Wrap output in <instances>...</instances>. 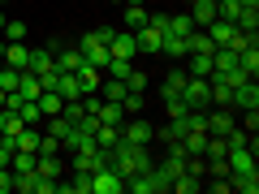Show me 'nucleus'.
Returning a JSON list of instances; mask_svg holds the SVG:
<instances>
[{"instance_id":"a211bd4d","label":"nucleus","mask_w":259,"mask_h":194,"mask_svg":"<svg viewBox=\"0 0 259 194\" xmlns=\"http://www.w3.org/2000/svg\"><path fill=\"white\" fill-rule=\"evenodd\" d=\"M95 117H100V125H121V121H125V108H121L117 100H100V112H95Z\"/></svg>"},{"instance_id":"2eb2a0df","label":"nucleus","mask_w":259,"mask_h":194,"mask_svg":"<svg viewBox=\"0 0 259 194\" xmlns=\"http://www.w3.org/2000/svg\"><path fill=\"white\" fill-rule=\"evenodd\" d=\"M186 74L190 78H212V52H190L186 56Z\"/></svg>"},{"instance_id":"e433bc0d","label":"nucleus","mask_w":259,"mask_h":194,"mask_svg":"<svg viewBox=\"0 0 259 194\" xmlns=\"http://www.w3.org/2000/svg\"><path fill=\"white\" fill-rule=\"evenodd\" d=\"M238 5L242 9H259V0H238Z\"/></svg>"},{"instance_id":"37998d69","label":"nucleus","mask_w":259,"mask_h":194,"mask_svg":"<svg viewBox=\"0 0 259 194\" xmlns=\"http://www.w3.org/2000/svg\"><path fill=\"white\" fill-rule=\"evenodd\" d=\"M0 138H5V134H0Z\"/></svg>"},{"instance_id":"f8f14e48","label":"nucleus","mask_w":259,"mask_h":194,"mask_svg":"<svg viewBox=\"0 0 259 194\" xmlns=\"http://www.w3.org/2000/svg\"><path fill=\"white\" fill-rule=\"evenodd\" d=\"M160 39H164V30H156V26H139L134 30V43H139V52H147V56L160 52Z\"/></svg>"},{"instance_id":"ea45409f","label":"nucleus","mask_w":259,"mask_h":194,"mask_svg":"<svg viewBox=\"0 0 259 194\" xmlns=\"http://www.w3.org/2000/svg\"><path fill=\"white\" fill-rule=\"evenodd\" d=\"M0 108H5V91H0Z\"/></svg>"},{"instance_id":"f704fd0d","label":"nucleus","mask_w":259,"mask_h":194,"mask_svg":"<svg viewBox=\"0 0 259 194\" xmlns=\"http://www.w3.org/2000/svg\"><path fill=\"white\" fill-rule=\"evenodd\" d=\"M242 129H246V134H255V129H259V108H250V112H246V121H242Z\"/></svg>"},{"instance_id":"4c0bfd02","label":"nucleus","mask_w":259,"mask_h":194,"mask_svg":"<svg viewBox=\"0 0 259 194\" xmlns=\"http://www.w3.org/2000/svg\"><path fill=\"white\" fill-rule=\"evenodd\" d=\"M5 22H9V18H5V13H0V30H5Z\"/></svg>"},{"instance_id":"bb28decb","label":"nucleus","mask_w":259,"mask_h":194,"mask_svg":"<svg viewBox=\"0 0 259 194\" xmlns=\"http://www.w3.org/2000/svg\"><path fill=\"white\" fill-rule=\"evenodd\" d=\"M35 173L39 177H61V160L48 156V151H35Z\"/></svg>"},{"instance_id":"393cba45","label":"nucleus","mask_w":259,"mask_h":194,"mask_svg":"<svg viewBox=\"0 0 259 194\" xmlns=\"http://www.w3.org/2000/svg\"><path fill=\"white\" fill-rule=\"evenodd\" d=\"M121 125H95V147H121Z\"/></svg>"},{"instance_id":"4be33fe9","label":"nucleus","mask_w":259,"mask_h":194,"mask_svg":"<svg viewBox=\"0 0 259 194\" xmlns=\"http://www.w3.org/2000/svg\"><path fill=\"white\" fill-rule=\"evenodd\" d=\"M39 138H44V129H39V125H26L18 138H13V151H39Z\"/></svg>"},{"instance_id":"9d476101","label":"nucleus","mask_w":259,"mask_h":194,"mask_svg":"<svg viewBox=\"0 0 259 194\" xmlns=\"http://www.w3.org/2000/svg\"><path fill=\"white\" fill-rule=\"evenodd\" d=\"M26 69H30V74H52V69H56V56H52V47H30V56H26Z\"/></svg>"},{"instance_id":"39448f33","label":"nucleus","mask_w":259,"mask_h":194,"mask_svg":"<svg viewBox=\"0 0 259 194\" xmlns=\"http://www.w3.org/2000/svg\"><path fill=\"white\" fill-rule=\"evenodd\" d=\"M121 190H125V181H121V177L112 173L108 164L91 173V194H121Z\"/></svg>"},{"instance_id":"423d86ee","label":"nucleus","mask_w":259,"mask_h":194,"mask_svg":"<svg viewBox=\"0 0 259 194\" xmlns=\"http://www.w3.org/2000/svg\"><path fill=\"white\" fill-rule=\"evenodd\" d=\"M233 112H250V108H259V86H255V78L250 82H242V86H233V104H229Z\"/></svg>"},{"instance_id":"58836bf2","label":"nucleus","mask_w":259,"mask_h":194,"mask_svg":"<svg viewBox=\"0 0 259 194\" xmlns=\"http://www.w3.org/2000/svg\"><path fill=\"white\" fill-rule=\"evenodd\" d=\"M108 5H130V0H108Z\"/></svg>"},{"instance_id":"7ed1b4c3","label":"nucleus","mask_w":259,"mask_h":194,"mask_svg":"<svg viewBox=\"0 0 259 194\" xmlns=\"http://www.w3.org/2000/svg\"><path fill=\"white\" fill-rule=\"evenodd\" d=\"M182 104H186V108H194V112H207V78H186Z\"/></svg>"},{"instance_id":"0eeeda50","label":"nucleus","mask_w":259,"mask_h":194,"mask_svg":"<svg viewBox=\"0 0 259 194\" xmlns=\"http://www.w3.org/2000/svg\"><path fill=\"white\" fill-rule=\"evenodd\" d=\"M233 125H238V121H233V108H207V134L225 138Z\"/></svg>"},{"instance_id":"473e14b6","label":"nucleus","mask_w":259,"mask_h":194,"mask_svg":"<svg viewBox=\"0 0 259 194\" xmlns=\"http://www.w3.org/2000/svg\"><path fill=\"white\" fill-rule=\"evenodd\" d=\"M18 117L26 121V125H39V121H44V112H39V100H22V108H18Z\"/></svg>"},{"instance_id":"a19ab883","label":"nucleus","mask_w":259,"mask_h":194,"mask_svg":"<svg viewBox=\"0 0 259 194\" xmlns=\"http://www.w3.org/2000/svg\"><path fill=\"white\" fill-rule=\"evenodd\" d=\"M182 5H194V0H182Z\"/></svg>"},{"instance_id":"20e7f679","label":"nucleus","mask_w":259,"mask_h":194,"mask_svg":"<svg viewBox=\"0 0 259 194\" xmlns=\"http://www.w3.org/2000/svg\"><path fill=\"white\" fill-rule=\"evenodd\" d=\"M255 142H246V147H229L225 151V160H229V173H250V168H259L255 164Z\"/></svg>"},{"instance_id":"f3484780","label":"nucleus","mask_w":259,"mask_h":194,"mask_svg":"<svg viewBox=\"0 0 259 194\" xmlns=\"http://www.w3.org/2000/svg\"><path fill=\"white\" fill-rule=\"evenodd\" d=\"M229 190L255 194V190H259V168H250V173H229Z\"/></svg>"},{"instance_id":"412c9836","label":"nucleus","mask_w":259,"mask_h":194,"mask_svg":"<svg viewBox=\"0 0 259 194\" xmlns=\"http://www.w3.org/2000/svg\"><path fill=\"white\" fill-rule=\"evenodd\" d=\"M0 52H5V65H13V69H26V56H30L26 43H0Z\"/></svg>"},{"instance_id":"f03ea898","label":"nucleus","mask_w":259,"mask_h":194,"mask_svg":"<svg viewBox=\"0 0 259 194\" xmlns=\"http://www.w3.org/2000/svg\"><path fill=\"white\" fill-rule=\"evenodd\" d=\"M121 138H125V142H143V147H147V142L156 138V125H151L147 117H125V121H121Z\"/></svg>"},{"instance_id":"6e6552de","label":"nucleus","mask_w":259,"mask_h":194,"mask_svg":"<svg viewBox=\"0 0 259 194\" xmlns=\"http://www.w3.org/2000/svg\"><path fill=\"white\" fill-rule=\"evenodd\" d=\"M74 74H78V86H82V95H87V91H100V82H104V69H100V65H91V61H78Z\"/></svg>"},{"instance_id":"79ce46f5","label":"nucleus","mask_w":259,"mask_h":194,"mask_svg":"<svg viewBox=\"0 0 259 194\" xmlns=\"http://www.w3.org/2000/svg\"><path fill=\"white\" fill-rule=\"evenodd\" d=\"M0 43H5V39H0Z\"/></svg>"},{"instance_id":"2f4dec72","label":"nucleus","mask_w":259,"mask_h":194,"mask_svg":"<svg viewBox=\"0 0 259 194\" xmlns=\"http://www.w3.org/2000/svg\"><path fill=\"white\" fill-rule=\"evenodd\" d=\"M0 39H5V43H22V39H26V22H5V30H0Z\"/></svg>"},{"instance_id":"4468645a","label":"nucleus","mask_w":259,"mask_h":194,"mask_svg":"<svg viewBox=\"0 0 259 194\" xmlns=\"http://www.w3.org/2000/svg\"><path fill=\"white\" fill-rule=\"evenodd\" d=\"M160 52L173 56V61H186V56H190V47H186V35H173V30H164V39H160Z\"/></svg>"},{"instance_id":"1a4fd4ad","label":"nucleus","mask_w":259,"mask_h":194,"mask_svg":"<svg viewBox=\"0 0 259 194\" xmlns=\"http://www.w3.org/2000/svg\"><path fill=\"white\" fill-rule=\"evenodd\" d=\"M186 13H190L194 26L203 30V26H212V22H216V0H194V5H186Z\"/></svg>"},{"instance_id":"c9c22d12","label":"nucleus","mask_w":259,"mask_h":194,"mask_svg":"<svg viewBox=\"0 0 259 194\" xmlns=\"http://www.w3.org/2000/svg\"><path fill=\"white\" fill-rule=\"evenodd\" d=\"M13 190V173H9V168H0V194H9Z\"/></svg>"},{"instance_id":"cd10ccee","label":"nucleus","mask_w":259,"mask_h":194,"mask_svg":"<svg viewBox=\"0 0 259 194\" xmlns=\"http://www.w3.org/2000/svg\"><path fill=\"white\" fill-rule=\"evenodd\" d=\"M48 134H52L56 142H65L69 134H74V121L65 117V112H56V117H52V125H48Z\"/></svg>"},{"instance_id":"f257e3e1","label":"nucleus","mask_w":259,"mask_h":194,"mask_svg":"<svg viewBox=\"0 0 259 194\" xmlns=\"http://www.w3.org/2000/svg\"><path fill=\"white\" fill-rule=\"evenodd\" d=\"M78 52H82V61H91V65H100V69H104V65H108V43H104V35H100V30H91V35H82V39H78Z\"/></svg>"},{"instance_id":"5701e85b","label":"nucleus","mask_w":259,"mask_h":194,"mask_svg":"<svg viewBox=\"0 0 259 194\" xmlns=\"http://www.w3.org/2000/svg\"><path fill=\"white\" fill-rule=\"evenodd\" d=\"M22 129H26V121H22L18 112H9V108H0V134H5V138H18Z\"/></svg>"},{"instance_id":"a878e982","label":"nucleus","mask_w":259,"mask_h":194,"mask_svg":"<svg viewBox=\"0 0 259 194\" xmlns=\"http://www.w3.org/2000/svg\"><path fill=\"white\" fill-rule=\"evenodd\" d=\"M168 190H173V194H194V190H203V177H194V173H177Z\"/></svg>"},{"instance_id":"9b49d317","label":"nucleus","mask_w":259,"mask_h":194,"mask_svg":"<svg viewBox=\"0 0 259 194\" xmlns=\"http://www.w3.org/2000/svg\"><path fill=\"white\" fill-rule=\"evenodd\" d=\"M52 91L61 95L65 104H69V100H82V86H78V74H61V69H56V82H52Z\"/></svg>"},{"instance_id":"dca6fc26","label":"nucleus","mask_w":259,"mask_h":194,"mask_svg":"<svg viewBox=\"0 0 259 194\" xmlns=\"http://www.w3.org/2000/svg\"><path fill=\"white\" fill-rule=\"evenodd\" d=\"M186 69H173V74H164V82H160V95L164 100H182V86H186Z\"/></svg>"},{"instance_id":"c85d7f7f","label":"nucleus","mask_w":259,"mask_h":194,"mask_svg":"<svg viewBox=\"0 0 259 194\" xmlns=\"http://www.w3.org/2000/svg\"><path fill=\"white\" fill-rule=\"evenodd\" d=\"M130 69H134V61H125V56H108V65H104V74H108V78H121V82L130 78Z\"/></svg>"},{"instance_id":"6ab92c4d","label":"nucleus","mask_w":259,"mask_h":194,"mask_svg":"<svg viewBox=\"0 0 259 194\" xmlns=\"http://www.w3.org/2000/svg\"><path fill=\"white\" fill-rule=\"evenodd\" d=\"M238 69L246 78H259V43H250V47H242V52H238Z\"/></svg>"},{"instance_id":"b1692460","label":"nucleus","mask_w":259,"mask_h":194,"mask_svg":"<svg viewBox=\"0 0 259 194\" xmlns=\"http://www.w3.org/2000/svg\"><path fill=\"white\" fill-rule=\"evenodd\" d=\"M147 18H151V13L143 9V0H130V5H125V30H139V26H147Z\"/></svg>"},{"instance_id":"c756f323","label":"nucleus","mask_w":259,"mask_h":194,"mask_svg":"<svg viewBox=\"0 0 259 194\" xmlns=\"http://www.w3.org/2000/svg\"><path fill=\"white\" fill-rule=\"evenodd\" d=\"M164 30H173V35H190V30H194V22H190V13H168V26Z\"/></svg>"},{"instance_id":"ddd939ff","label":"nucleus","mask_w":259,"mask_h":194,"mask_svg":"<svg viewBox=\"0 0 259 194\" xmlns=\"http://www.w3.org/2000/svg\"><path fill=\"white\" fill-rule=\"evenodd\" d=\"M203 30H207V39H212L216 47H229L233 35H238V26H233V22H225V18H216L212 26H203Z\"/></svg>"},{"instance_id":"72a5a7b5","label":"nucleus","mask_w":259,"mask_h":194,"mask_svg":"<svg viewBox=\"0 0 259 194\" xmlns=\"http://www.w3.org/2000/svg\"><path fill=\"white\" fill-rule=\"evenodd\" d=\"M125 91H143V95H147V74L130 69V78H125Z\"/></svg>"},{"instance_id":"aec40b11","label":"nucleus","mask_w":259,"mask_h":194,"mask_svg":"<svg viewBox=\"0 0 259 194\" xmlns=\"http://www.w3.org/2000/svg\"><path fill=\"white\" fill-rule=\"evenodd\" d=\"M52 56H56V69H61V74H74V69H78V61H82V52H78V47H65V43L56 47Z\"/></svg>"},{"instance_id":"7c9ffc66","label":"nucleus","mask_w":259,"mask_h":194,"mask_svg":"<svg viewBox=\"0 0 259 194\" xmlns=\"http://www.w3.org/2000/svg\"><path fill=\"white\" fill-rule=\"evenodd\" d=\"M61 108H65V100H61L56 91H44V95H39V112H44V117H56Z\"/></svg>"}]
</instances>
